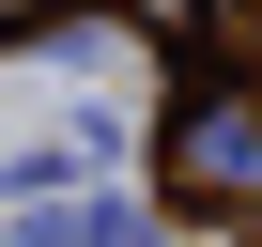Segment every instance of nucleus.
I'll list each match as a JSON object with an SVG mask.
<instances>
[{
    "mask_svg": "<svg viewBox=\"0 0 262 247\" xmlns=\"http://www.w3.org/2000/svg\"><path fill=\"white\" fill-rule=\"evenodd\" d=\"M185 186H216V201H262V139H247V108H216L201 139H185Z\"/></svg>",
    "mask_w": 262,
    "mask_h": 247,
    "instance_id": "obj_1",
    "label": "nucleus"
}]
</instances>
